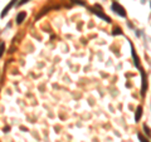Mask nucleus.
Listing matches in <instances>:
<instances>
[{
  "label": "nucleus",
  "instance_id": "1",
  "mask_svg": "<svg viewBox=\"0 0 151 142\" xmlns=\"http://www.w3.org/2000/svg\"><path fill=\"white\" fill-rule=\"evenodd\" d=\"M112 8L115 9V10L120 14L121 16H126V13H125V10H124V8H122L120 4H117V3H113V5H112Z\"/></svg>",
  "mask_w": 151,
  "mask_h": 142
},
{
  "label": "nucleus",
  "instance_id": "2",
  "mask_svg": "<svg viewBox=\"0 0 151 142\" xmlns=\"http://www.w3.org/2000/svg\"><path fill=\"white\" fill-rule=\"evenodd\" d=\"M25 16H27L25 11H22V13H19V14H18V16H17V23H18V24H22V23H23V20H24V19H25Z\"/></svg>",
  "mask_w": 151,
  "mask_h": 142
},
{
  "label": "nucleus",
  "instance_id": "3",
  "mask_svg": "<svg viewBox=\"0 0 151 142\" xmlns=\"http://www.w3.org/2000/svg\"><path fill=\"white\" fill-rule=\"evenodd\" d=\"M15 1H18V0H12V1H10V4H9V5L5 8V9H4V10H3V13H1V16H4V15H5V14L8 13V10H9V9H10L13 5H14V4H15Z\"/></svg>",
  "mask_w": 151,
  "mask_h": 142
},
{
  "label": "nucleus",
  "instance_id": "4",
  "mask_svg": "<svg viewBox=\"0 0 151 142\" xmlns=\"http://www.w3.org/2000/svg\"><path fill=\"white\" fill-rule=\"evenodd\" d=\"M141 115H142V107L139 106V107H137V112H136V116H135V120L139 121L140 118H141Z\"/></svg>",
  "mask_w": 151,
  "mask_h": 142
},
{
  "label": "nucleus",
  "instance_id": "5",
  "mask_svg": "<svg viewBox=\"0 0 151 142\" xmlns=\"http://www.w3.org/2000/svg\"><path fill=\"white\" fill-rule=\"evenodd\" d=\"M4 50H5V44L0 43V58H1L3 54H4Z\"/></svg>",
  "mask_w": 151,
  "mask_h": 142
},
{
  "label": "nucleus",
  "instance_id": "6",
  "mask_svg": "<svg viewBox=\"0 0 151 142\" xmlns=\"http://www.w3.org/2000/svg\"><path fill=\"white\" fill-rule=\"evenodd\" d=\"M139 140H140L141 142H149V141L146 140V138H144V137H142V135H139Z\"/></svg>",
  "mask_w": 151,
  "mask_h": 142
},
{
  "label": "nucleus",
  "instance_id": "7",
  "mask_svg": "<svg viewBox=\"0 0 151 142\" xmlns=\"http://www.w3.org/2000/svg\"><path fill=\"white\" fill-rule=\"evenodd\" d=\"M144 130L146 131V133H147L149 136H151V132H150V130H149V127H147V126H144Z\"/></svg>",
  "mask_w": 151,
  "mask_h": 142
},
{
  "label": "nucleus",
  "instance_id": "8",
  "mask_svg": "<svg viewBox=\"0 0 151 142\" xmlns=\"http://www.w3.org/2000/svg\"><path fill=\"white\" fill-rule=\"evenodd\" d=\"M28 1H29V0H20V1H19V5H23V4H25Z\"/></svg>",
  "mask_w": 151,
  "mask_h": 142
}]
</instances>
